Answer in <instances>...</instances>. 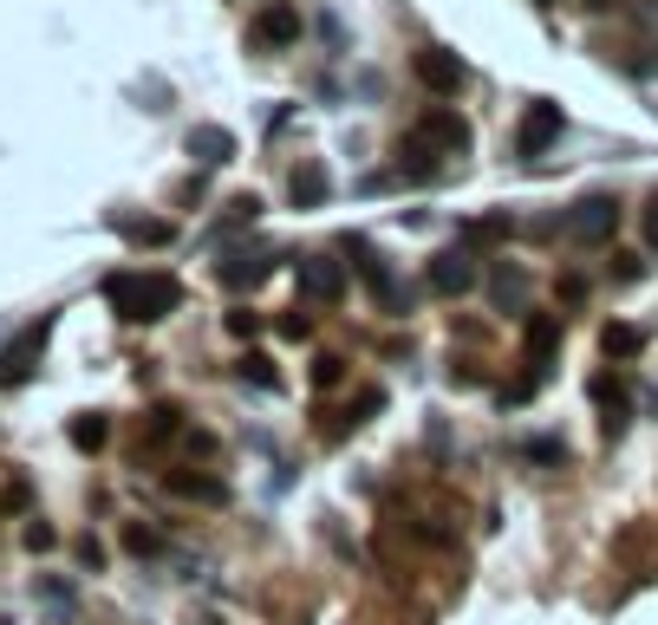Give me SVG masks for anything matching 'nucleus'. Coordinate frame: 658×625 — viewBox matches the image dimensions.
Masks as SVG:
<instances>
[{"instance_id":"nucleus-20","label":"nucleus","mask_w":658,"mask_h":625,"mask_svg":"<svg viewBox=\"0 0 658 625\" xmlns=\"http://www.w3.org/2000/svg\"><path fill=\"white\" fill-rule=\"evenodd\" d=\"M176 228L170 222H124V241H137V248H163Z\"/></svg>"},{"instance_id":"nucleus-24","label":"nucleus","mask_w":658,"mask_h":625,"mask_svg":"<svg viewBox=\"0 0 658 625\" xmlns=\"http://www.w3.org/2000/svg\"><path fill=\"white\" fill-rule=\"evenodd\" d=\"M144 430H150V437H170V430H176V404H157V411L144 417Z\"/></svg>"},{"instance_id":"nucleus-21","label":"nucleus","mask_w":658,"mask_h":625,"mask_svg":"<svg viewBox=\"0 0 658 625\" xmlns=\"http://www.w3.org/2000/svg\"><path fill=\"white\" fill-rule=\"evenodd\" d=\"M235 372H241V378H248V385H261V391H281V372H274V365H268V359H261V352H248V359H241V365H235Z\"/></svg>"},{"instance_id":"nucleus-5","label":"nucleus","mask_w":658,"mask_h":625,"mask_svg":"<svg viewBox=\"0 0 658 625\" xmlns=\"http://www.w3.org/2000/svg\"><path fill=\"white\" fill-rule=\"evenodd\" d=\"M294 280H300V293L320 300V307L346 300V261H333V254H307V261L294 267Z\"/></svg>"},{"instance_id":"nucleus-17","label":"nucleus","mask_w":658,"mask_h":625,"mask_svg":"<svg viewBox=\"0 0 658 625\" xmlns=\"http://www.w3.org/2000/svg\"><path fill=\"white\" fill-rule=\"evenodd\" d=\"M640 346H646V333H640V326H620V320H613V326L600 333V352H607V359H633Z\"/></svg>"},{"instance_id":"nucleus-10","label":"nucleus","mask_w":658,"mask_h":625,"mask_svg":"<svg viewBox=\"0 0 658 625\" xmlns=\"http://www.w3.org/2000/svg\"><path fill=\"white\" fill-rule=\"evenodd\" d=\"M418 143H437V150H470V124H463L457 111H424Z\"/></svg>"},{"instance_id":"nucleus-9","label":"nucleus","mask_w":658,"mask_h":625,"mask_svg":"<svg viewBox=\"0 0 658 625\" xmlns=\"http://www.w3.org/2000/svg\"><path fill=\"white\" fill-rule=\"evenodd\" d=\"M215 274H222V287L241 293V287H261V280L274 274V254H268V248H228V261H222Z\"/></svg>"},{"instance_id":"nucleus-8","label":"nucleus","mask_w":658,"mask_h":625,"mask_svg":"<svg viewBox=\"0 0 658 625\" xmlns=\"http://www.w3.org/2000/svg\"><path fill=\"white\" fill-rule=\"evenodd\" d=\"M300 26H307V20H300L294 0H268V7L254 13V33H248V39H254V46H294Z\"/></svg>"},{"instance_id":"nucleus-26","label":"nucleus","mask_w":658,"mask_h":625,"mask_svg":"<svg viewBox=\"0 0 658 625\" xmlns=\"http://www.w3.org/2000/svg\"><path fill=\"white\" fill-rule=\"evenodd\" d=\"M228 333H235V339H254V333H261V313H228Z\"/></svg>"},{"instance_id":"nucleus-4","label":"nucleus","mask_w":658,"mask_h":625,"mask_svg":"<svg viewBox=\"0 0 658 625\" xmlns=\"http://www.w3.org/2000/svg\"><path fill=\"white\" fill-rule=\"evenodd\" d=\"M411 72H418V85H424V91H437V98H457V91H463V78H470V72H463V59H457V52H444V46H424V52L411 59Z\"/></svg>"},{"instance_id":"nucleus-29","label":"nucleus","mask_w":658,"mask_h":625,"mask_svg":"<svg viewBox=\"0 0 658 625\" xmlns=\"http://www.w3.org/2000/svg\"><path fill=\"white\" fill-rule=\"evenodd\" d=\"M52 541H59V535H52V528H46V522H33V528H26V548H33V554H46V548H52Z\"/></svg>"},{"instance_id":"nucleus-7","label":"nucleus","mask_w":658,"mask_h":625,"mask_svg":"<svg viewBox=\"0 0 658 625\" xmlns=\"http://www.w3.org/2000/svg\"><path fill=\"white\" fill-rule=\"evenodd\" d=\"M431 287H437L444 300H463V293L476 287V254H470V248H444V254H431Z\"/></svg>"},{"instance_id":"nucleus-23","label":"nucleus","mask_w":658,"mask_h":625,"mask_svg":"<svg viewBox=\"0 0 658 625\" xmlns=\"http://www.w3.org/2000/svg\"><path fill=\"white\" fill-rule=\"evenodd\" d=\"M339 378H346V359H333V352H320V359H313V385H320V391H333Z\"/></svg>"},{"instance_id":"nucleus-19","label":"nucleus","mask_w":658,"mask_h":625,"mask_svg":"<svg viewBox=\"0 0 658 625\" xmlns=\"http://www.w3.org/2000/svg\"><path fill=\"white\" fill-rule=\"evenodd\" d=\"M104 437H111V424L104 417H72V450H104Z\"/></svg>"},{"instance_id":"nucleus-27","label":"nucleus","mask_w":658,"mask_h":625,"mask_svg":"<svg viewBox=\"0 0 658 625\" xmlns=\"http://www.w3.org/2000/svg\"><path fill=\"white\" fill-rule=\"evenodd\" d=\"M529 457H535V463H561V457H568V450H561V443H555V437H535V443H529Z\"/></svg>"},{"instance_id":"nucleus-28","label":"nucleus","mask_w":658,"mask_h":625,"mask_svg":"<svg viewBox=\"0 0 658 625\" xmlns=\"http://www.w3.org/2000/svg\"><path fill=\"white\" fill-rule=\"evenodd\" d=\"M640 274H646V261H640V254H620V261H613V280H640Z\"/></svg>"},{"instance_id":"nucleus-15","label":"nucleus","mask_w":658,"mask_h":625,"mask_svg":"<svg viewBox=\"0 0 658 625\" xmlns=\"http://www.w3.org/2000/svg\"><path fill=\"white\" fill-rule=\"evenodd\" d=\"M522 339H529V359H535V365H548V359H555V346H561V320H555V313H535Z\"/></svg>"},{"instance_id":"nucleus-11","label":"nucleus","mask_w":658,"mask_h":625,"mask_svg":"<svg viewBox=\"0 0 658 625\" xmlns=\"http://www.w3.org/2000/svg\"><path fill=\"white\" fill-rule=\"evenodd\" d=\"M189 157H196L202 170L235 163V130H222V124H196V130H189Z\"/></svg>"},{"instance_id":"nucleus-18","label":"nucleus","mask_w":658,"mask_h":625,"mask_svg":"<svg viewBox=\"0 0 658 625\" xmlns=\"http://www.w3.org/2000/svg\"><path fill=\"white\" fill-rule=\"evenodd\" d=\"M509 228H516L509 215H483V222H470V228H463V248H489V241H502Z\"/></svg>"},{"instance_id":"nucleus-22","label":"nucleus","mask_w":658,"mask_h":625,"mask_svg":"<svg viewBox=\"0 0 658 625\" xmlns=\"http://www.w3.org/2000/svg\"><path fill=\"white\" fill-rule=\"evenodd\" d=\"M261 215V196H228V209H222V228H241V222H254Z\"/></svg>"},{"instance_id":"nucleus-30","label":"nucleus","mask_w":658,"mask_h":625,"mask_svg":"<svg viewBox=\"0 0 658 625\" xmlns=\"http://www.w3.org/2000/svg\"><path fill=\"white\" fill-rule=\"evenodd\" d=\"M124 548H131V554H157V535H144V528H131V535H124Z\"/></svg>"},{"instance_id":"nucleus-13","label":"nucleus","mask_w":658,"mask_h":625,"mask_svg":"<svg viewBox=\"0 0 658 625\" xmlns=\"http://www.w3.org/2000/svg\"><path fill=\"white\" fill-rule=\"evenodd\" d=\"M587 391H594V404L607 411V437H620V430H626V411H633V398H626V385H620L613 372H600V378H594Z\"/></svg>"},{"instance_id":"nucleus-3","label":"nucleus","mask_w":658,"mask_h":625,"mask_svg":"<svg viewBox=\"0 0 658 625\" xmlns=\"http://www.w3.org/2000/svg\"><path fill=\"white\" fill-rule=\"evenodd\" d=\"M613 228H620V202L613 196H587V202L568 209V241H581V248L613 241Z\"/></svg>"},{"instance_id":"nucleus-2","label":"nucleus","mask_w":658,"mask_h":625,"mask_svg":"<svg viewBox=\"0 0 658 625\" xmlns=\"http://www.w3.org/2000/svg\"><path fill=\"white\" fill-rule=\"evenodd\" d=\"M46 339H52V313L33 320L26 333H13L7 352H0V385H26V378L39 372V359H46Z\"/></svg>"},{"instance_id":"nucleus-16","label":"nucleus","mask_w":658,"mask_h":625,"mask_svg":"<svg viewBox=\"0 0 658 625\" xmlns=\"http://www.w3.org/2000/svg\"><path fill=\"white\" fill-rule=\"evenodd\" d=\"M170 496H189V502H228V489L215 483V476H170Z\"/></svg>"},{"instance_id":"nucleus-6","label":"nucleus","mask_w":658,"mask_h":625,"mask_svg":"<svg viewBox=\"0 0 658 625\" xmlns=\"http://www.w3.org/2000/svg\"><path fill=\"white\" fill-rule=\"evenodd\" d=\"M561 130H568V111L542 98V104H529V117H522V130H516V150H522V157H542Z\"/></svg>"},{"instance_id":"nucleus-31","label":"nucleus","mask_w":658,"mask_h":625,"mask_svg":"<svg viewBox=\"0 0 658 625\" xmlns=\"http://www.w3.org/2000/svg\"><path fill=\"white\" fill-rule=\"evenodd\" d=\"M640 222H646V248H653V254H658V196H653V202H646V215H640Z\"/></svg>"},{"instance_id":"nucleus-25","label":"nucleus","mask_w":658,"mask_h":625,"mask_svg":"<svg viewBox=\"0 0 658 625\" xmlns=\"http://www.w3.org/2000/svg\"><path fill=\"white\" fill-rule=\"evenodd\" d=\"M496 300H502V307H509V300H522V274H516V267H502V274H496Z\"/></svg>"},{"instance_id":"nucleus-14","label":"nucleus","mask_w":658,"mask_h":625,"mask_svg":"<svg viewBox=\"0 0 658 625\" xmlns=\"http://www.w3.org/2000/svg\"><path fill=\"white\" fill-rule=\"evenodd\" d=\"M326 189H333V176H326V163H300V170L287 176V196H294L300 209H313V202H326Z\"/></svg>"},{"instance_id":"nucleus-1","label":"nucleus","mask_w":658,"mask_h":625,"mask_svg":"<svg viewBox=\"0 0 658 625\" xmlns=\"http://www.w3.org/2000/svg\"><path fill=\"white\" fill-rule=\"evenodd\" d=\"M104 300H111L117 320L157 326V320H170L183 307V280L176 274H150V267H117V274H104Z\"/></svg>"},{"instance_id":"nucleus-12","label":"nucleus","mask_w":658,"mask_h":625,"mask_svg":"<svg viewBox=\"0 0 658 625\" xmlns=\"http://www.w3.org/2000/svg\"><path fill=\"white\" fill-rule=\"evenodd\" d=\"M352 248V261H359V274H365V287L385 300V307H398V280H392V267H385V254L378 248H365V241H346Z\"/></svg>"}]
</instances>
